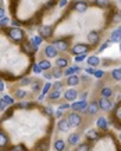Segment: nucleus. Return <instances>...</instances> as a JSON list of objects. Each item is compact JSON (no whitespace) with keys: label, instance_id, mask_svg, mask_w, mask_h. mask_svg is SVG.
<instances>
[{"label":"nucleus","instance_id":"1","mask_svg":"<svg viewBox=\"0 0 121 151\" xmlns=\"http://www.w3.org/2000/svg\"><path fill=\"white\" fill-rule=\"evenodd\" d=\"M7 32H8V36L13 39L14 42H21L24 39V35H25L24 31L19 29V28H10Z\"/></svg>","mask_w":121,"mask_h":151},{"label":"nucleus","instance_id":"2","mask_svg":"<svg viewBox=\"0 0 121 151\" xmlns=\"http://www.w3.org/2000/svg\"><path fill=\"white\" fill-rule=\"evenodd\" d=\"M89 50H90V46L83 44V43H78L71 49V53L75 54V56H79V54H85V53H88Z\"/></svg>","mask_w":121,"mask_h":151},{"label":"nucleus","instance_id":"3","mask_svg":"<svg viewBox=\"0 0 121 151\" xmlns=\"http://www.w3.org/2000/svg\"><path fill=\"white\" fill-rule=\"evenodd\" d=\"M53 46L56 47V50H60V51H67L68 47H70V43L67 39H57L53 42Z\"/></svg>","mask_w":121,"mask_h":151},{"label":"nucleus","instance_id":"4","mask_svg":"<svg viewBox=\"0 0 121 151\" xmlns=\"http://www.w3.org/2000/svg\"><path fill=\"white\" fill-rule=\"evenodd\" d=\"M67 121H68L70 126H74V128H76V126L81 125V122H82V118H81L78 114H70V115L67 117Z\"/></svg>","mask_w":121,"mask_h":151},{"label":"nucleus","instance_id":"5","mask_svg":"<svg viewBox=\"0 0 121 151\" xmlns=\"http://www.w3.org/2000/svg\"><path fill=\"white\" fill-rule=\"evenodd\" d=\"M97 105H99V108L100 110H104V111H108L110 108L113 107V103L108 100L107 97H102L100 100H99V103H97Z\"/></svg>","mask_w":121,"mask_h":151},{"label":"nucleus","instance_id":"6","mask_svg":"<svg viewBox=\"0 0 121 151\" xmlns=\"http://www.w3.org/2000/svg\"><path fill=\"white\" fill-rule=\"evenodd\" d=\"M74 10L78 13H85L88 10V3L86 1H75L74 3Z\"/></svg>","mask_w":121,"mask_h":151},{"label":"nucleus","instance_id":"7","mask_svg":"<svg viewBox=\"0 0 121 151\" xmlns=\"http://www.w3.org/2000/svg\"><path fill=\"white\" fill-rule=\"evenodd\" d=\"M39 33H40V38L47 39L53 35V29H51V26H42L39 29Z\"/></svg>","mask_w":121,"mask_h":151},{"label":"nucleus","instance_id":"8","mask_svg":"<svg viewBox=\"0 0 121 151\" xmlns=\"http://www.w3.org/2000/svg\"><path fill=\"white\" fill-rule=\"evenodd\" d=\"M88 40H89V43H92V44H97L99 40H100V35H99L97 32H89V33H88Z\"/></svg>","mask_w":121,"mask_h":151},{"label":"nucleus","instance_id":"9","mask_svg":"<svg viewBox=\"0 0 121 151\" xmlns=\"http://www.w3.org/2000/svg\"><path fill=\"white\" fill-rule=\"evenodd\" d=\"M85 111L89 114V115H95V114H97V111H99V105H97V103H90L89 105L86 107Z\"/></svg>","mask_w":121,"mask_h":151},{"label":"nucleus","instance_id":"10","mask_svg":"<svg viewBox=\"0 0 121 151\" xmlns=\"http://www.w3.org/2000/svg\"><path fill=\"white\" fill-rule=\"evenodd\" d=\"M111 42H121V26L117 28L115 31L111 32V36H110Z\"/></svg>","mask_w":121,"mask_h":151},{"label":"nucleus","instance_id":"11","mask_svg":"<svg viewBox=\"0 0 121 151\" xmlns=\"http://www.w3.org/2000/svg\"><path fill=\"white\" fill-rule=\"evenodd\" d=\"M45 54H46V57L53 58V57H56V54H57V50H56V47L51 44V46H47L45 49Z\"/></svg>","mask_w":121,"mask_h":151},{"label":"nucleus","instance_id":"12","mask_svg":"<svg viewBox=\"0 0 121 151\" xmlns=\"http://www.w3.org/2000/svg\"><path fill=\"white\" fill-rule=\"evenodd\" d=\"M64 97H65L68 101H74L76 97H78V93H76L74 89H71V90H67V92L64 93Z\"/></svg>","mask_w":121,"mask_h":151},{"label":"nucleus","instance_id":"13","mask_svg":"<svg viewBox=\"0 0 121 151\" xmlns=\"http://www.w3.org/2000/svg\"><path fill=\"white\" fill-rule=\"evenodd\" d=\"M86 103L85 101H79V103H74L72 105H71V108L72 110H75V111H85L86 110Z\"/></svg>","mask_w":121,"mask_h":151},{"label":"nucleus","instance_id":"14","mask_svg":"<svg viewBox=\"0 0 121 151\" xmlns=\"http://www.w3.org/2000/svg\"><path fill=\"white\" fill-rule=\"evenodd\" d=\"M86 63H88V65H90V67H97L99 64H100V58L96 56H90L88 60H86Z\"/></svg>","mask_w":121,"mask_h":151},{"label":"nucleus","instance_id":"15","mask_svg":"<svg viewBox=\"0 0 121 151\" xmlns=\"http://www.w3.org/2000/svg\"><path fill=\"white\" fill-rule=\"evenodd\" d=\"M8 144V137L3 130H0V148H4Z\"/></svg>","mask_w":121,"mask_h":151},{"label":"nucleus","instance_id":"16","mask_svg":"<svg viewBox=\"0 0 121 151\" xmlns=\"http://www.w3.org/2000/svg\"><path fill=\"white\" fill-rule=\"evenodd\" d=\"M67 83L70 85V86H75V85H78L79 83V76L78 75H70L68 78H67Z\"/></svg>","mask_w":121,"mask_h":151},{"label":"nucleus","instance_id":"17","mask_svg":"<svg viewBox=\"0 0 121 151\" xmlns=\"http://www.w3.org/2000/svg\"><path fill=\"white\" fill-rule=\"evenodd\" d=\"M58 129L61 130V132H67L68 129H70V123H68V121L67 119H61L58 122Z\"/></svg>","mask_w":121,"mask_h":151},{"label":"nucleus","instance_id":"18","mask_svg":"<svg viewBox=\"0 0 121 151\" xmlns=\"http://www.w3.org/2000/svg\"><path fill=\"white\" fill-rule=\"evenodd\" d=\"M56 65H57V68H65L67 65H68V60L67 58H57L56 60Z\"/></svg>","mask_w":121,"mask_h":151},{"label":"nucleus","instance_id":"19","mask_svg":"<svg viewBox=\"0 0 121 151\" xmlns=\"http://www.w3.org/2000/svg\"><path fill=\"white\" fill-rule=\"evenodd\" d=\"M78 141H79V134L78 133H72V134H70V137H68V143L72 145L78 144Z\"/></svg>","mask_w":121,"mask_h":151},{"label":"nucleus","instance_id":"20","mask_svg":"<svg viewBox=\"0 0 121 151\" xmlns=\"http://www.w3.org/2000/svg\"><path fill=\"white\" fill-rule=\"evenodd\" d=\"M64 148H65V143L63 140H56L54 141V150L56 151H64Z\"/></svg>","mask_w":121,"mask_h":151},{"label":"nucleus","instance_id":"21","mask_svg":"<svg viewBox=\"0 0 121 151\" xmlns=\"http://www.w3.org/2000/svg\"><path fill=\"white\" fill-rule=\"evenodd\" d=\"M107 121H106V118H99L97 119V128H100L102 130H106L107 129Z\"/></svg>","mask_w":121,"mask_h":151},{"label":"nucleus","instance_id":"22","mask_svg":"<svg viewBox=\"0 0 121 151\" xmlns=\"http://www.w3.org/2000/svg\"><path fill=\"white\" fill-rule=\"evenodd\" d=\"M86 137L89 139V140H97V139H99V133L92 129V130H88V132H86Z\"/></svg>","mask_w":121,"mask_h":151},{"label":"nucleus","instance_id":"23","mask_svg":"<svg viewBox=\"0 0 121 151\" xmlns=\"http://www.w3.org/2000/svg\"><path fill=\"white\" fill-rule=\"evenodd\" d=\"M75 72H79V67H71V68H67L65 71H64V75L70 76V75H74Z\"/></svg>","mask_w":121,"mask_h":151},{"label":"nucleus","instance_id":"24","mask_svg":"<svg viewBox=\"0 0 121 151\" xmlns=\"http://www.w3.org/2000/svg\"><path fill=\"white\" fill-rule=\"evenodd\" d=\"M111 96H113V89L111 88L102 89V97H111Z\"/></svg>","mask_w":121,"mask_h":151},{"label":"nucleus","instance_id":"25","mask_svg":"<svg viewBox=\"0 0 121 151\" xmlns=\"http://www.w3.org/2000/svg\"><path fill=\"white\" fill-rule=\"evenodd\" d=\"M38 65L40 67V69H50V67H51V64L49 63L47 60H42V61H40Z\"/></svg>","mask_w":121,"mask_h":151},{"label":"nucleus","instance_id":"26","mask_svg":"<svg viewBox=\"0 0 121 151\" xmlns=\"http://www.w3.org/2000/svg\"><path fill=\"white\" fill-rule=\"evenodd\" d=\"M22 49H24V51L25 53H33V50H32V44H31V42H25V43L22 44Z\"/></svg>","mask_w":121,"mask_h":151},{"label":"nucleus","instance_id":"27","mask_svg":"<svg viewBox=\"0 0 121 151\" xmlns=\"http://www.w3.org/2000/svg\"><path fill=\"white\" fill-rule=\"evenodd\" d=\"M111 78H113L114 81H121V71L120 69H114V71L111 72Z\"/></svg>","mask_w":121,"mask_h":151},{"label":"nucleus","instance_id":"28","mask_svg":"<svg viewBox=\"0 0 121 151\" xmlns=\"http://www.w3.org/2000/svg\"><path fill=\"white\" fill-rule=\"evenodd\" d=\"M58 97H60V90H53L50 94H49V99L50 100H57Z\"/></svg>","mask_w":121,"mask_h":151},{"label":"nucleus","instance_id":"29","mask_svg":"<svg viewBox=\"0 0 121 151\" xmlns=\"http://www.w3.org/2000/svg\"><path fill=\"white\" fill-rule=\"evenodd\" d=\"M75 151H89V144L88 143H82V144L78 145V148Z\"/></svg>","mask_w":121,"mask_h":151},{"label":"nucleus","instance_id":"30","mask_svg":"<svg viewBox=\"0 0 121 151\" xmlns=\"http://www.w3.org/2000/svg\"><path fill=\"white\" fill-rule=\"evenodd\" d=\"M1 100L4 101L6 104H10V105H13V104H14V99H11V96H4Z\"/></svg>","mask_w":121,"mask_h":151},{"label":"nucleus","instance_id":"31","mask_svg":"<svg viewBox=\"0 0 121 151\" xmlns=\"http://www.w3.org/2000/svg\"><path fill=\"white\" fill-rule=\"evenodd\" d=\"M31 43H35V44H40L42 43V38H40V36H32L31 38Z\"/></svg>","mask_w":121,"mask_h":151},{"label":"nucleus","instance_id":"32","mask_svg":"<svg viewBox=\"0 0 121 151\" xmlns=\"http://www.w3.org/2000/svg\"><path fill=\"white\" fill-rule=\"evenodd\" d=\"M61 75H63V72H61V69H60V68H54V69H53V74H51V76H54V78H60Z\"/></svg>","mask_w":121,"mask_h":151},{"label":"nucleus","instance_id":"33","mask_svg":"<svg viewBox=\"0 0 121 151\" xmlns=\"http://www.w3.org/2000/svg\"><path fill=\"white\" fill-rule=\"evenodd\" d=\"M8 21L10 19L6 18V17H3V18H0V26H6L7 24H8Z\"/></svg>","mask_w":121,"mask_h":151},{"label":"nucleus","instance_id":"34","mask_svg":"<svg viewBox=\"0 0 121 151\" xmlns=\"http://www.w3.org/2000/svg\"><path fill=\"white\" fill-rule=\"evenodd\" d=\"M95 3L97 4V6H107V4H108L107 0H96Z\"/></svg>","mask_w":121,"mask_h":151},{"label":"nucleus","instance_id":"35","mask_svg":"<svg viewBox=\"0 0 121 151\" xmlns=\"http://www.w3.org/2000/svg\"><path fill=\"white\" fill-rule=\"evenodd\" d=\"M15 96H17L18 99H22V97H25V92H24V90H17V92H15Z\"/></svg>","mask_w":121,"mask_h":151},{"label":"nucleus","instance_id":"36","mask_svg":"<svg viewBox=\"0 0 121 151\" xmlns=\"http://www.w3.org/2000/svg\"><path fill=\"white\" fill-rule=\"evenodd\" d=\"M50 88H51L50 83H46L45 86H43V89H42V93H43V94H46V93L49 92V89H50Z\"/></svg>","mask_w":121,"mask_h":151},{"label":"nucleus","instance_id":"37","mask_svg":"<svg viewBox=\"0 0 121 151\" xmlns=\"http://www.w3.org/2000/svg\"><path fill=\"white\" fill-rule=\"evenodd\" d=\"M93 75H95L97 79H102L103 75H104V72H103V71H95V74H93Z\"/></svg>","mask_w":121,"mask_h":151},{"label":"nucleus","instance_id":"38","mask_svg":"<svg viewBox=\"0 0 121 151\" xmlns=\"http://www.w3.org/2000/svg\"><path fill=\"white\" fill-rule=\"evenodd\" d=\"M85 60V54H79V56H75V63H81Z\"/></svg>","mask_w":121,"mask_h":151},{"label":"nucleus","instance_id":"39","mask_svg":"<svg viewBox=\"0 0 121 151\" xmlns=\"http://www.w3.org/2000/svg\"><path fill=\"white\" fill-rule=\"evenodd\" d=\"M13 151H26V148L25 147H24V145H15V147H14L13 148Z\"/></svg>","mask_w":121,"mask_h":151},{"label":"nucleus","instance_id":"40","mask_svg":"<svg viewBox=\"0 0 121 151\" xmlns=\"http://www.w3.org/2000/svg\"><path fill=\"white\" fill-rule=\"evenodd\" d=\"M39 88H40V83H39V82H33V83H32V90H35V92H36V90H39Z\"/></svg>","mask_w":121,"mask_h":151},{"label":"nucleus","instance_id":"41","mask_svg":"<svg viewBox=\"0 0 121 151\" xmlns=\"http://www.w3.org/2000/svg\"><path fill=\"white\" fill-rule=\"evenodd\" d=\"M85 72L89 74V75H93V74H95V69H93V67H88V68L85 69Z\"/></svg>","mask_w":121,"mask_h":151},{"label":"nucleus","instance_id":"42","mask_svg":"<svg viewBox=\"0 0 121 151\" xmlns=\"http://www.w3.org/2000/svg\"><path fill=\"white\" fill-rule=\"evenodd\" d=\"M115 118H117L118 121H121V107L115 110Z\"/></svg>","mask_w":121,"mask_h":151},{"label":"nucleus","instance_id":"43","mask_svg":"<svg viewBox=\"0 0 121 151\" xmlns=\"http://www.w3.org/2000/svg\"><path fill=\"white\" fill-rule=\"evenodd\" d=\"M40 71H42V69H40V67H39L38 64H33V72H35V74H39Z\"/></svg>","mask_w":121,"mask_h":151},{"label":"nucleus","instance_id":"44","mask_svg":"<svg viewBox=\"0 0 121 151\" xmlns=\"http://www.w3.org/2000/svg\"><path fill=\"white\" fill-rule=\"evenodd\" d=\"M18 107H21V108H28V107H31V103H19Z\"/></svg>","mask_w":121,"mask_h":151},{"label":"nucleus","instance_id":"45","mask_svg":"<svg viewBox=\"0 0 121 151\" xmlns=\"http://www.w3.org/2000/svg\"><path fill=\"white\" fill-rule=\"evenodd\" d=\"M11 115H13V111H11V110H8V111H7V112L4 114V117H3V121L7 119V118H10Z\"/></svg>","mask_w":121,"mask_h":151},{"label":"nucleus","instance_id":"46","mask_svg":"<svg viewBox=\"0 0 121 151\" xmlns=\"http://www.w3.org/2000/svg\"><path fill=\"white\" fill-rule=\"evenodd\" d=\"M53 89H54V90H60V89H61V83L56 82L54 85H53Z\"/></svg>","mask_w":121,"mask_h":151},{"label":"nucleus","instance_id":"47","mask_svg":"<svg viewBox=\"0 0 121 151\" xmlns=\"http://www.w3.org/2000/svg\"><path fill=\"white\" fill-rule=\"evenodd\" d=\"M108 44H110V42H106V43H103L102 46L99 47V51H103V50H104V49H106V47L108 46Z\"/></svg>","mask_w":121,"mask_h":151},{"label":"nucleus","instance_id":"48","mask_svg":"<svg viewBox=\"0 0 121 151\" xmlns=\"http://www.w3.org/2000/svg\"><path fill=\"white\" fill-rule=\"evenodd\" d=\"M6 103H4V101L3 100H0V111H4V108H6Z\"/></svg>","mask_w":121,"mask_h":151},{"label":"nucleus","instance_id":"49","mask_svg":"<svg viewBox=\"0 0 121 151\" xmlns=\"http://www.w3.org/2000/svg\"><path fill=\"white\" fill-rule=\"evenodd\" d=\"M29 82H31V81H29V78H25V79H22V81H21V85H22V86H25V85H28Z\"/></svg>","mask_w":121,"mask_h":151},{"label":"nucleus","instance_id":"50","mask_svg":"<svg viewBox=\"0 0 121 151\" xmlns=\"http://www.w3.org/2000/svg\"><path fill=\"white\" fill-rule=\"evenodd\" d=\"M68 108H70L68 104H63V105H60V110H61V111H63V110H68Z\"/></svg>","mask_w":121,"mask_h":151},{"label":"nucleus","instance_id":"51","mask_svg":"<svg viewBox=\"0 0 121 151\" xmlns=\"http://www.w3.org/2000/svg\"><path fill=\"white\" fill-rule=\"evenodd\" d=\"M1 90H4V82L0 79V92H1Z\"/></svg>","mask_w":121,"mask_h":151},{"label":"nucleus","instance_id":"52","mask_svg":"<svg viewBox=\"0 0 121 151\" xmlns=\"http://www.w3.org/2000/svg\"><path fill=\"white\" fill-rule=\"evenodd\" d=\"M31 44H32V50L38 51V44H35V43H31Z\"/></svg>","mask_w":121,"mask_h":151},{"label":"nucleus","instance_id":"53","mask_svg":"<svg viewBox=\"0 0 121 151\" xmlns=\"http://www.w3.org/2000/svg\"><path fill=\"white\" fill-rule=\"evenodd\" d=\"M3 17H4V10L0 7V18H3Z\"/></svg>","mask_w":121,"mask_h":151},{"label":"nucleus","instance_id":"54","mask_svg":"<svg viewBox=\"0 0 121 151\" xmlns=\"http://www.w3.org/2000/svg\"><path fill=\"white\" fill-rule=\"evenodd\" d=\"M13 25L15 26V28H18V26H19V22H18V21H13Z\"/></svg>","mask_w":121,"mask_h":151},{"label":"nucleus","instance_id":"55","mask_svg":"<svg viewBox=\"0 0 121 151\" xmlns=\"http://www.w3.org/2000/svg\"><path fill=\"white\" fill-rule=\"evenodd\" d=\"M45 110H46V112L49 114V115H51V114H53V112H51V108H49V107H47V108H45Z\"/></svg>","mask_w":121,"mask_h":151},{"label":"nucleus","instance_id":"56","mask_svg":"<svg viewBox=\"0 0 121 151\" xmlns=\"http://www.w3.org/2000/svg\"><path fill=\"white\" fill-rule=\"evenodd\" d=\"M56 117H57V118H60V117H61V110H58L57 112H56Z\"/></svg>","mask_w":121,"mask_h":151},{"label":"nucleus","instance_id":"57","mask_svg":"<svg viewBox=\"0 0 121 151\" xmlns=\"http://www.w3.org/2000/svg\"><path fill=\"white\" fill-rule=\"evenodd\" d=\"M65 3H67V0H61V3H60V6L63 7V6H65Z\"/></svg>","mask_w":121,"mask_h":151},{"label":"nucleus","instance_id":"58","mask_svg":"<svg viewBox=\"0 0 121 151\" xmlns=\"http://www.w3.org/2000/svg\"><path fill=\"white\" fill-rule=\"evenodd\" d=\"M45 78H46V79H50L51 75H50V74H45Z\"/></svg>","mask_w":121,"mask_h":151},{"label":"nucleus","instance_id":"59","mask_svg":"<svg viewBox=\"0 0 121 151\" xmlns=\"http://www.w3.org/2000/svg\"><path fill=\"white\" fill-rule=\"evenodd\" d=\"M120 51H121V42H120Z\"/></svg>","mask_w":121,"mask_h":151},{"label":"nucleus","instance_id":"60","mask_svg":"<svg viewBox=\"0 0 121 151\" xmlns=\"http://www.w3.org/2000/svg\"><path fill=\"white\" fill-rule=\"evenodd\" d=\"M120 15H121V11H120Z\"/></svg>","mask_w":121,"mask_h":151},{"label":"nucleus","instance_id":"61","mask_svg":"<svg viewBox=\"0 0 121 151\" xmlns=\"http://www.w3.org/2000/svg\"><path fill=\"white\" fill-rule=\"evenodd\" d=\"M0 3H1V0H0Z\"/></svg>","mask_w":121,"mask_h":151},{"label":"nucleus","instance_id":"62","mask_svg":"<svg viewBox=\"0 0 121 151\" xmlns=\"http://www.w3.org/2000/svg\"><path fill=\"white\" fill-rule=\"evenodd\" d=\"M120 71H121V68H120Z\"/></svg>","mask_w":121,"mask_h":151},{"label":"nucleus","instance_id":"63","mask_svg":"<svg viewBox=\"0 0 121 151\" xmlns=\"http://www.w3.org/2000/svg\"><path fill=\"white\" fill-rule=\"evenodd\" d=\"M120 139H121V136H120Z\"/></svg>","mask_w":121,"mask_h":151}]
</instances>
